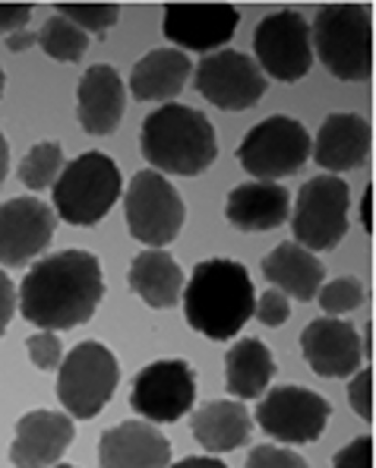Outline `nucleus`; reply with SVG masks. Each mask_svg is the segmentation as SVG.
I'll use <instances>...</instances> for the list:
<instances>
[{
  "label": "nucleus",
  "mask_w": 376,
  "mask_h": 468,
  "mask_svg": "<svg viewBox=\"0 0 376 468\" xmlns=\"http://www.w3.org/2000/svg\"><path fill=\"white\" fill-rule=\"evenodd\" d=\"M348 405L358 418H373V374L360 367L354 377H348Z\"/></svg>",
  "instance_id": "obj_34"
},
{
  "label": "nucleus",
  "mask_w": 376,
  "mask_h": 468,
  "mask_svg": "<svg viewBox=\"0 0 376 468\" xmlns=\"http://www.w3.org/2000/svg\"><path fill=\"white\" fill-rule=\"evenodd\" d=\"M317 301H319V307H323V316L348 314L364 304V285H360V279H354V275H339V279L326 282V285L319 288Z\"/></svg>",
  "instance_id": "obj_30"
},
{
  "label": "nucleus",
  "mask_w": 376,
  "mask_h": 468,
  "mask_svg": "<svg viewBox=\"0 0 376 468\" xmlns=\"http://www.w3.org/2000/svg\"><path fill=\"white\" fill-rule=\"evenodd\" d=\"M263 275L269 279L272 288L304 304V301H313L319 294L326 282V266L319 263L313 250L288 240V244H278L276 250L263 257Z\"/></svg>",
  "instance_id": "obj_22"
},
{
  "label": "nucleus",
  "mask_w": 376,
  "mask_h": 468,
  "mask_svg": "<svg viewBox=\"0 0 376 468\" xmlns=\"http://www.w3.org/2000/svg\"><path fill=\"white\" fill-rule=\"evenodd\" d=\"M105 298V275L95 253L60 250L38 260L19 285V311L26 323L60 333L83 326Z\"/></svg>",
  "instance_id": "obj_1"
},
{
  "label": "nucleus",
  "mask_w": 376,
  "mask_h": 468,
  "mask_svg": "<svg viewBox=\"0 0 376 468\" xmlns=\"http://www.w3.org/2000/svg\"><path fill=\"white\" fill-rule=\"evenodd\" d=\"M263 326H285L291 316V304H288V294H282L278 288H269V292H263L256 298V311H253Z\"/></svg>",
  "instance_id": "obj_33"
},
{
  "label": "nucleus",
  "mask_w": 376,
  "mask_h": 468,
  "mask_svg": "<svg viewBox=\"0 0 376 468\" xmlns=\"http://www.w3.org/2000/svg\"><path fill=\"white\" fill-rule=\"evenodd\" d=\"M57 16H67L73 26L86 32H95V36H105L120 16V6L118 4H57L54 6Z\"/></svg>",
  "instance_id": "obj_29"
},
{
  "label": "nucleus",
  "mask_w": 376,
  "mask_h": 468,
  "mask_svg": "<svg viewBox=\"0 0 376 468\" xmlns=\"http://www.w3.org/2000/svg\"><path fill=\"white\" fill-rule=\"evenodd\" d=\"M291 194L282 184L247 181L235 187L225 203V216L237 231H272L288 222Z\"/></svg>",
  "instance_id": "obj_21"
},
{
  "label": "nucleus",
  "mask_w": 376,
  "mask_h": 468,
  "mask_svg": "<svg viewBox=\"0 0 376 468\" xmlns=\"http://www.w3.org/2000/svg\"><path fill=\"white\" fill-rule=\"evenodd\" d=\"M300 351L304 361L317 377H354L364 361V339L348 320H335V316H323V320L307 323L300 333Z\"/></svg>",
  "instance_id": "obj_15"
},
{
  "label": "nucleus",
  "mask_w": 376,
  "mask_h": 468,
  "mask_svg": "<svg viewBox=\"0 0 376 468\" xmlns=\"http://www.w3.org/2000/svg\"><path fill=\"white\" fill-rule=\"evenodd\" d=\"M190 58L177 48H155L146 58L136 60V67L130 70V86L127 92H133V99L140 101H168L187 86L190 80Z\"/></svg>",
  "instance_id": "obj_25"
},
{
  "label": "nucleus",
  "mask_w": 376,
  "mask_h": 468,
  "mask_svg": "<svg viewBox=\"0 0 376 468\" xmlns=\"http://www.w3.org/2000/svg\"><path fill=\"white\" fill-rule=\"evenodd\" d=\"M54 468H77V465H54Z\"/></svg>",
  "instance_id": "obj_43"
},
{
  "label": "nucleus",
  "mask_w": 376,
  "mask_h": 468,
  "mask_svg": "<svg viewBox=\"0 0 376 468\" xmlns=\"http://www.w3.org/2000/svg\"><path fill=\"white\" fill-rule=\"evenodd\" d=\"M196 92L222 112H247L266 95V73L250 54L222 48L196 67Z\"/></svg>",
  "instance_id": "obj_13"
},
{
  "label": "nucleus",
  "mask_w": 376,
  "mask_h": 468,
  "mask_svg": "<svg viewBox=\"0 0 376 468\" xmlns=\"http://www.w3.org/2000/svg\"><path fill=\"white\" fill-rule=\"evenodd\" d=\"M253 54L266 77L298 82L313 67V32L300 13L278 10L259 19L253 32Z\"/></svg>",
  "instance_id": "obj_10"
},
{
  "label": "nucleus",
  "mask_w": 376,
  "mask_h": 468,
  "mask_svg": "<svg viewBox=\"0 0 376 468\" xmlns=\"http://www.w3.org/2000/svg\"><path fill=\"white\" fill-rule=\"evenodd\" d=\"M256 311V292L247 266L237 260L212 257L193 266L183 285V316L190 329L206 339H235Z\"/></svg>",
  "instance_id": "obj_2"
},
{
  "label": "nucleus",
  "mask_w": 376,
  "mask_h": 468,
  "mask_svg": "<svg viewBox=\"0 0 376 468\" xmlns=\"http://www.w3.org/2000/svg\"><path fill=\"white\" fill-rule=\"evenodd\" d=\"M313 51L341 82H364L373 73V19L367 4H323L310 23Z\"/></svg>",
  "instance_id": "obj_4"
},
{
  "label": "nucleus",
  "mask_w": 376,
  "mask_h": 468,
  "mask_svg": "<svg viewBox=\"0 0 376 468\" xmlns=\"http://www.w3.org/2000/svg\"><path fill=\"white\" fill-rule=\"evenodd\" d=\"M32 45H38V36H32V32H13V36H6V48L10 51H26V48H32Z\"/></svg>",
  "instance_id": "obj_39"
},
{
  "label": "nucleus",
  "mask_w": 376,
  "mask_h": 468,
  "mask_svg": "<svg viewBox=\"0 0 376 468\" xmlns=\"http://www.w3.org/2000/svg\"><path fill=\"white\" fill-rule=\"evenodd\" d=\"M360 225L364 231H373V187H367L364 199H360Z\"/></svg>",
  "instance_id": "obj_40"
},
{
  "label": "nucleus",
  "mask_w": 376,
  "mask_h": 468,
  "mask_svg": "<svg viewBox=\"0 0 376 468\" xmlns=\"http://www.w3.org/2000/svg\"><path fill=\"white\" fill-rule=\"evenodd\" d=\"M244 468H310V465H307V459L300 452L266 443V446H253Z\"/></svg>",
  "instance_id": "obj_31"
},
{
  "label": "nucleus",
  "mask_w": 376,
  "mask_h": 468,
  "mask_svg": "<svg viewBox=\"0 0 376 468\" xmlns=\"http://www.w3.org/2000/svg\"><path fill=\"white\" fill-rule=\"evenodd\" d=\"M38 45L47 58L60 60V64H77L89 51V36L67 16H51L38 32Z\"/></svg>",
  "instance_id": "obj_27"
},
{
  "label": "nucleus",
  "mask_w": 376,
  "mask_h": 468,
  "mask_svg": "<svg viewBox=\"0 0 376 468\" xmlns=\"http://www.w3.org/2000/svg\"><path fill=\"white\" fill-rule=\"evenodd\" d=\"M348 206H351V194L339 175L310 177L294 199V244L313 253L335 250L348 231Z\"/></svg>",
  "instance_id": "obj_8"
},
{
  "label": "nucleus",
  "mask_w": 376,
  "mask_h": 468,
  "mask_svg": "<svg viewBox=\"0 0 376 468\" xmlns=\"http://www.w3.org/2000/svg\"><path fill=\"white\" fill-rule=\"evenodd\" d=\"M26 348H29V357H32V364H36L38 370H54V367H60V364H64V348H60V339L54 333H47V329L29 335V339H26Z\"/></svg>",
  "instance_id": "obj_32"
},
{
  "label": "nucleus",
  "mask_w": 376,
  "mask_h": 468,
  "mask_svg": "<svg viewBox=\"0 0 376 468\" xmlns=\"http://www.w3.org/2000/svg\"><path fill=\"white\" fill-rule=\"evenodd\" d=\"M124 212L130 234L149 247L171 244L181 234L183 218H187L183 199L174 190V184L152 168L133 175L124 194Z\"/></svg>",
  "instance_id": "obj_9"
},
{
  "label": "nucleus",
  "mask_w": 376,
  "mask_h": 468,
  "mask_svg": "<svg viewBox=\"0 0 376 468\" xmlns=\"http://www.w3.org/2000/svg\"><path fill=\"white\" fill-rule=\"evenodd\" d=\"M32 19V4H0V36L23 32Z\"/></svg>",
  "instance_id": "obj_36"
},
{
  "label": "nucleus",
  "mask_w": 376,
  "mask_h": 468,
  "mask_svg": "<svg viewBox=\"0 0 376 468\" xmlns=\"http://www.w3.org/2000/svg\"><path fill=\"white\" fill-rule=\"evenodd\" d=\"M237 10L231 4H168L165 38L183 51L215 54L237 29Z\"/></svg>",
  "instance_id": "obj_16"
},
{
  "label": "nucleus",
  "mask_w": 376,
  "mask_h": 468,
  "mask_svg": "<svg viewBox=\"0 0 376 468\" xmlns=\"http://www.w3.org/2000/svg\"><path fill=\"white\" fill-rule=\"evenodd\" d=\"M57 212L38 197L0 203V266H23L51 244Z\"/></svg>",
  "instance_id": "obj_14"
},
{
  "label": "nucleus",
  "mask_w": 376,
  "mask_h": 468,
  "mask_svg": "<svg viewBox=\"0 0 376 468\" xmlns=\"http://www.w3.org/2000/svg\"><path fill=\"white\" fill-rule=\"evenodd\" d=\"M168 468H228V465L218 463L215 456H187V459H181V463H174Z\"/></svg>",
  "instance_id": "obj_38"
},
{
  "label": "nucleus",
  "mask_w": 376,
  "mask_h": 468,
  "mask_svg": "<svg viewBox=\"0 0 376 468\" xmlns=\"http://www.w3.org/2000/svg\"><path fill=\"white\" fill-rule=\"evenodd\" d=\"M127 112V89L111 64H95L83 73L77 86L79 127L92 136H108L120 127Z\"/></svg>",
  "instance_id": "obj_18"
},
{
  "label": "nucleus",
  "mask_w": 376,
  "mask_h": 468,
  "mask_svg": "<svg viewBox=\"0 0 376 468\" xmlns=\"http://www.w3.org/2000/svg\"><path fill=\"white\" fill-rule=\"evenodd\" d=\"M332 468H373V440L354 437L332 456Z\"/></svg>",
  "instance_id": "obj_35"
},
{
  "label": "nucleus",
  "mask_w": 376,
  "mask_h": 468,
  "mask_svg": "<svg viewBox=\"0 0 376 468\" xmlns=\"http://www.w3.org/2000/svg\"><path fill=\"white\" fill-rule=\"evenodd\" d=\"M16 285L10 282V275L0 270V339H4L6 326H10L13 320V311H16Z\"/></svg>",
  "instance_id": "obj_37"
},
{
  "label": "nucleus",
  "mask_w": 376,
  "mask_h": 468,
  "mask_svg": "<svg viewBox=\"0 0 376 468\" xmlns=\"http://www.w3.org/2000/svg\"><path fill=\"white\" fill-rule=\"evenodd\" d=\"M77 424L67 411L36 409L16 421V437L10 446V463L16 468H54L70 450Z\"/></svg>",
  "instance_id": "obj_17"
},
{
  "label": "nucleus",
  "mask_w": 376,
  "mask_h": 468,
  "mask_svg": "<svg viewBox=\"0 0 376 468\" xmlns=\"http://www.w3.org/2000/svg\"><path fill=\"white\" fill-rule=\"evenodd\" d=\"M124 181L111 155L83 153L64 165L54 184V212L70 225H99L120 199Z\"/></svg>",
  "instance_id": "obj_5"
},
{
  "label": "nucleus",
  "mask_w": 376,
  "mask_h": 468,
  "mask_svg": "<svg viewBox=\"0 0 376 468\" xmlns=\"http://www.w3.org/2000/svg\"><path fill=\"white\" fill-rule=\"evenodd\" d=\"M329 418L332 405L326 396L304 387H276L259 399L253 421L259 424L263 433H269L276 443L304 446L323 437Z\"/></svg>",
  "instance_id": "obj_11"
},
{
  "label": "nucleus",
  "mask_w": 376,
  "mask_h": 468,
  "mask_svg": "<svg viewBox=\"0 0 376 468\" xmlns=\"http://www.w3.org/2000/svg\"><path fill=\"white\" fill-rule=\"evenodd\" d=\"M64 171V149H60L57 140H42L23 155L19 162V181L29 190H45L54 187Z\"/></svg>",
  "instance_id": "obj_28"
},
{
  "label": "nucleus",
  "mask_w": 376,
  "mask_h": 468,
  "mask_svg": "<svg viewBox=\"0 0 376 468\" xmlns=\"http://www.w3.org/2000/svg\"><path fill=\"white\" fill-rule=\"evenodd\" d=\"M127 282L140 294L142 304L155 307V311H168L183 298V270L165 247H149V250L136 253Z\"/></svg>",
  "instance_id": "obj_24"
},
{
  "label": "nucleus",
  "mask_w": 376,
  "mask_h": 468,
  "mask_svg": "<svg viewBox=\"0 0 376 468\" xmlns=\"http://www.w3.org/2000/svg\"><path fill=\"white\" fill-rule=\"evenodd\" d=\"M310 153L313 140L304 123L288 114H272L244 133L237 146V162L256 181L276 184L278 177L298 175Z\"/></svg>",
  "instance_id": "obj_6"
},
{
  "label": "nucleus",
  "mask_w": 376,
  "mask_h": 468,
  "mask_svg": "<svg viewBox=\"0 0 376 468\" xmlns=\"http://www.w3.org/2000/svg\"><path fill=\"white\" fill-rule=\"evenodd\" d=\"M272 377H276V357L266 342L241 339L225 355V387L237 399L266 396Z\"/></svg>",
  "instance_id": "obj_26"
},
{
  "label": "nucleus",
  "mask_w": 376,
  "mask_h": 468,
  "mask_svg": "<svg viewBox=\"0 0 376 468\" xmlns=\"http://www.w3.org/2000/svg\"><path fill=\"white\" fill-rule=\"evenodd\" d=\"M99 463L101 468H168L171 443L155 424L124 421L101 433Z\"/></svg>",
  "instance_id": "obj_19"
},
{
  "label": "nucleus",
  "mask_w": 376,
  "mask_h": 468,
  "mask_svg": "<svg viewBox=\"0 0 376 468\" xmlns=\"http://www.w3.org/2000/svg\"><path fill=\"white\" fill-rule=\"evenodd\" d=\"M196 374L187 361H152L130 383V405L149 424H174L193 409Z\"/></svg>",
  "instance_id": "obj_12"
},
{
  "label": "nucleus",
  "mask_w": 376,
  "mask_h": 468,
  "mask_svg": "<svg viewBox=\"0 0 376 468\" xmlns=\"http://www.w3.org/2000/svg\"><path fill=\"white\" fill-rule=\"evenodd\" d=\"M190 431H193L196 443L215 456V452L241 450L250 440L253 421L241 399H215V402H206L193 411Z\"/></svg>",
  "instance_id": "obj_23"
},
{
  "label": "nucleus",
  "mask_w": 376,
  "mask_h": 468,
  "mask_svg": "<svg viewBox=\"0 0 376 468\" xmlns=\"http://www.w3.org/2000/svg\"><path fill=\"white\" fill-rule=\"evenodd\" d=\"M120 383L118 357L101 342H79L57 370V399L70 418H95Z\"/></svg>",
  "instance_id": "obj_7"
},
{
  "label": "nucleus",
  "mask_w": 376,
  "mask_h": 468,
  "mask_svg": "<svg viewBox=\"0 0 376 468\" xmlns=\"http://www.w3.org/2000/svg\"><path fill=\"white\" fill-rule=\"evenodd\" d=\"M4 86H6V77H4V67H0V95H4Z\"/></svg>",
  "instance_id": "obj_42"
},
{
  "label": "nucleus",
  "mask_w": 376,
  "mask_h": 468,
  "mask_svg": "<svg viewBox=\"0 0 376 468\" xmlns=\"http://www.w3.org/2000/svg\"><path fill=\"white\" fill-rule=\"evenodd\" d=\"M6 168H10V146H6V136L0 133V184L6 181Z\"/></svg>",
  "instance_id": "obj_41"
},
{
  "label": "nucleus",
  "mask_w": 376,
  "mask_h": 468,
  "mask_svg": "<svg viewBox=\"0 0 376 468\" xmlns=\"http://www.w3.org/2000/svg\"><path fill=\"white\" fill-rule=\"evenodd\" d=\"M373 130L360 114H329L313 140V158L326 175L360 168L371 155Z\"/></svg>",
  "instance_id": "obj_20"
},
{
  "label": "nucleus",
  "mask_w": 376,
  "mask_h": 468,
  "mask_svg": "<svg viewBox=\"0 0 376 468\" xmlns=\"http://www.w3.org/2000/svg\"><path fill=\"white\" fill-rule=\"evenodd\" d=\"M140 153L159 175H203L218 155L215 127L196 108L168 101L142 121Z\"/></svg>",
  "instance_id": "obj_3"
}]
</instances>
